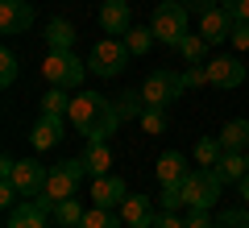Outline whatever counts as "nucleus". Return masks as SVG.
<instances>
[{
    "label": "nucleus",
    "instance_id": "nucleus-3",
    "mask_svg": "<svg viewBox=\"0 0 249 228\" xmlns=\"http://www.w3.org/2000/svg\"><path fill=\"white\" fill-rule=\"evenodd\" d=\"M187 17H191V9H187L183 0H162L158 9H154L150 29H154V37H158V42L178 46V42L187 37Z\"/></svg>",
    "mask_w": 249,
    "mask_h": 228
},
{
    "label": "nucleus",
    "instance_id": "nucleus-29",
    "mask_svg": "<svg viewBox=\"0 0 249 228\" xmlns=\"http://www.w3.org/2000/svg\"><path fill=\"white\" fill-rule=\"evenodd\" d=\"M17 75H21L17 54H13V50H0V83H4V88H13V83H17Z\"/></svg>",
    "mask_w": 249,
    "mask_h": 228
},
{
    "label": "nucleus",
    "instance_id": "nucleus-7",
    "mask_svg": "<svg viewBox=\"0 0 249 228\" xmlns=\"http://www.w3.org/2000/svg\"><path fill=\"white\" fill-rule=\"evenodd\" d=\"M183 91H187V88H183V75H175V70H162V67L142 83V96H145V104H150V108H166V104H175Z\"/></svg>",
    "mask_w": 249,
    "mask_h": 228
},
{
    "label": "nucleus",
    "instance_id": "nucleus-4",
    "mask_svg": "<svg viewBox=\"0 0 249 228\" xmlns=\"http://www.w3.org/2000/svg\"><path fill=\"white\" fill-rule=\"evenodd\" d=\"M42 75H46V83H50V88H67V91H71V88H79V83H83L88 62H83L75 50H67V54H46Z\"/></svg>",
    "mask_w": 249,
    "mask_h": 228
},
{
    "label": "nucleus",
    "instance_id": "nucleus-34",
    "mask_svg": "<svg viewBox=\"0 0 249 228\" xmlns=\"http://www.w3.org/2000/svg\"><path fill=\"white\" fill-rule=\"evenodd\" d=\"M183 228H216V220L208 216L204 208H191V211H187V220H183Z\"/></svg>",
    "mask_w": 249,
    "mask_h": 228
},
{
    "label": "nucleus",
    "instance_id": "nucleus-26",
    "mask_svg": "<svg viewBox=\"0 0 249 228\" xmlns=\"http://www.w3.org/2000/svg\"><path fill=\"white\" fill-rule=\"evenodd\" d=\"M154 42H158V37H154V29H150V25H133L129 34H124V46H129V54H133V58L150 54V46H154Z\"/></svg>",
    "mask_w": 249,
    "mask_h": 228
},
{
    "label": "nucleus",
    "instance_id": "nucleus-21",
    "mask_svg": "<svg viewBox=\"0 0 249 228\" xmlns=\"http://www.w3.org/2000/svg\"><path fill=\"white\" fill-rule=\"evenodd\" d=\"M216 137H220V145H224V149H237V154H249V121H245V116L229 121L220 133H216Z\"/></svg>",
    "mask_w": 249,
    "mask_h": 228
},
{
    "label": "nucleus",
    "instance_id": "nucleus-38",
    "mask_svg": "<svg viewBox=\"0 0 249 228\" xmlns=\"http://www.w3.org/2000/svg\"><path fill=\"white\" fill-rule=\"evenodd\" d=\"M154 228H183V220H178L175 211H162V216H158V224H154Z\"/></svg>",
    "mask_w": 249,
    "mask_h": 228
},
{
    "label": "nucleus",
    "instance_id": "nucleus-19",
    "mask_svg": "<svg viewBox=\"0 0 249 228\" xmlns=\"http://www.w3.org/2000/svg\"><path fill=\"white\" fill-rule=\"evenodd\" d=\"M83 166H88L91 178H100V175L112 170V149H108V141H88V149H83Z\"/></svg>",
    "mask_w": 249,
    "mask_h": 228
},
{
    "label": "nucleus",
    "instance_id": "nucleus-6",
    "mask_svg": "<svg viewBox=\"0 0 249 228\" xmlns=\"http://www.w3.org/2000/svg\"><path fill=\"white\" fill-rule=\"evenodd\" d=\"M83 175H88L83 158H67V162H58V166H50V178H46V195H50V199H71V195L79 191Z\"/></svg>",
    "mask_w": 249,
    "mask_h": 228
},
{
    "label": "nucleus",
    "instance_id": "nucleus-18",
    "mask_svg": "<svg viewBox=\"0 0 249 228\" xmlns=\"http://www.w3.org/2000/svg\"><path fill=\"white\" fill-rule=\"evenodd\" d=\"M154 175H158L162 187H166V183H183V178L191 175V162H187L178 149H166V154L158 158V170H154Z\"/></svg>",
    "mask_w": 249,
    "mask_h": 228
},
{
    "label": "nucleus",
    "instance_id": "nucleus-17",
    "mask_svg": "<svg viewBox=\"0 0 249 228\" xmlns=\"http://www.w3.org/2000/svg\"><path fill=\"white\" fill-rule=\"evenodd\" d=\"M124 178H116V175H100L96 183H91V199L100 203V208H121L124 203Z\"/></svg>",
    "mask_w": 249,
    "mask_h": 228
},
{
    "label": "nucleus",
    "instance_id": "nucleus-28",
    "mask_svg": "<svg viewBox=\"0 0 249 228\" xmlns=\"http://www.w3.org/2000/svg\"><path fill=\"white\" fill-rule=\"evenodd\" d=\"M220 154H224L220 137H199V141H196V162H199V166H216Z\"/></svg>",
    "mask_w": 249,
    "mask_h": 228
},
{
    "label": "nucleus",
    "instance_id": "nucleus-30",
    "mask_svg": "<svg viewBox=\"0 0 249 228\" xmlns=\"http://www.w3.org/2000/svg\"><path fill=\"white\" fill-rule=\"evenodd\" d=\"M216 228H249V208H224L216 216Z\"/></svg>",
    "mask_w": 249,
    "mask_h": 228
},
{
    "label": "nucleus",
    "instance_id": "nucleus-23",
    "mask_svg": "<svg viewBox=\"0 0 249 228\" xmlns=\"http://www.w3.org/2000/svg\"><path fill=\"white\" fill-rule=\"evenodd\" d=\"M79 228H124V220H121V211L91 203V208L83 211V224H79Z\"/></svg>",
    "mask_w": 249,
    "mask_h": 228
},
{
    "label": "nucleus",
    "instance_id": "nucleus-35",
    "mask_svg": "<svg viewBox=\"0 0 249 228\" xmlns=\"http://www.w3.org/2000/svg\"><path fill=\"white\" fill-rule=\"evenodd\" d=\"M220 9L229 13L232 21H249V0H220Z\"/></svg>",
    "mask_w": 249,
    "mask_h": 228
},
{
    "label": "nucleus",
    "instance_id": "nucleus-8",
    "mask_svg": "<svg viewBox=\"0 0 249 228\" xmlns=\"http://www.w3.org/2000/svg\"><path fill=\"white\" fill-rule=\"evenodd\" d=\"M54 203L58 199H50V195H37V199H25V203H17V208H9V220H4V228H46V220L54 216Z\"/></svg>",
    "mask_w": 249,
    "mask_h": 228
},
{
    "label": "nucleus",
    "instance_id": "nucleus-32",
    "mask_svg": "<svg viewBox=\"0 0 249 228\" xmlns=\"http://www.w3.org/2000/svg\"><path fill=\"white\" fill-rule=\"evenodd\" d=\"M142 129L145 133H166V116H162V108H145V112H142Z\"/></svg>",
    "mask_w": 249,
    "mask_h": 228
},
{
    "label": "nucleus",
    "instance_id": "nucleus-5",
    "mask_svg": "<svg viewBox=\"0 0 249 228\" xmlns=\"http://www.w3.org/2000/svg\"><path fill=\"white\" fill-rule=\"evenodd\" d=\"M133 58L129 54V46H124V37H100L96 46H91V54H88V67L96 70L100 79H112V75H121L124 70V62Z\"/></svg>",
    "mask_w": 249,
    "mask_h": 228
},
{
    "label": "nucleus",
    "instance_id": "nucleus-11",
    "mask_svg": "<svg viewBox=\"0 0 249 228\" xmlns=\"http://www.w3.org/2000/svg\"><path fill=\"white\" fill-rule=\"evenodd\" d=\"M29 25H34V4L29 0H0V34L4 37L29 34Z\"/></svg>",
    "mask_w": 249,
    "mask_h": 228
},
{
    "label": "nucleus",
    "instance_id": "nucleus-10",
    "mask_svg": "<svg viewBox=\"0 0 249 228\" xmlns=\"http://www.w3.org/2000/svg\"><path fill=\"white\" fill-rule=\"evenodd\" d=\"M13 183H17V191L25 195V199H37V195L46 191V178H50V166L46 162H37V158H25V162H17L13 166Z\"/></svg>",
    "mask_w": 249,
    "mask_h": 228
},
{
    "label": "nucleus",
    "instance_id": "nucleus-24",
    "mask_svg": "<svg viewBox=\"0 0 249 228\" xmlns=\"http://www.w3.org/2000/svg\"><path fill=\"white\" fill-rule=\"evenodd\" d=\"M83 211H88V208H83L75 195L54 203V220H58V228H79V224H83Z\"/></svg>",
    "mask_w": 249,
    "mask_h": 228
},
{
    "label": "nucleus",
    "instance_id": "nucleus-1",
    "mask_svg": "<svg viewBox=\"0 0 249 228\" xmlns=\"http://www.w3.org/2000/svg\"><path fill=\"white\" fill-rule=\"evenodd\" d=\"M71 129L88 141H108L116 129H121V116H116V104L100 91H79L71 100Z\"/></svg>",
    "mask_w": 249,
    "mask_h": 228
},
{
    "label": "nucleus",
    "instance_id": "nucleus-25",
    "mask_svg": "<svg viewBox=\"0 0 249 228\" xmlns=\"http://www.w3.org/2000/svg\"><path fill=\"white\" fill-rule=\"evenodd\" d=\"M71 100L75 96H67V88H50L42 96V116H71Z\"/></svg>",
    "mask_w": 249,
    "mask_h": 228
},
{
    "label": "nucleus",
    "instance_id": "nucleus-22",
    "mask_svg": "<svg viewBox=\"0 0 249 228\" xmlns=\"http://www.w3.org/2000/svg\"><path fill=\"white\" fill-rule=\"evenodd\" d=\"M112 104H116V116H121V121H142V112L150 108V104H145V96H142V88H137V91L124 88Z\"/></svg>",
    "mask_w": 249,
    "mask_h": 228
},
{
    "label": "nucleus",
    "instance_id": "nucleus-39",
    "mask_svg": "<svg viewBox=\"0 0 249 228\" xmlns=\"http://www.w3.org/2000/svg\"><path fill=\"white\" fill-rule=\"evenodd\" d=\"M237 191H241V199H249V175H245V178L237 183Z\"/></svg>",
    "mask_w": 249,
    "mask_h": 228
},
{
    "label": "nucleus",
    "instance_id": "nucleus-2",
    "mask_svg": "<svg viewBox=\"0 0 249 228\" xmlns=\"http://www.w3.org/2000/svg\"><path fill=\"white\" fill-rule=\"evenodd\" d=\"M220 195H224V183H220V175H216L212 166H199V170H191V175L183 178V199H187V208L212 211L216 203H220Z\"/></svg>",
    "mask_w": 249,
    "mask_h": 228
},
{
    "label": "nucleus",
    "instance_id": "nucleus-9",
    "mask_svg": "<svg viewBox=\"0 0 249 228\" xmlns=\"http://www.w3.org/2000/svg\"><path fill=\"white\" fill-rule=\"evenodd\" d=\"M204 67H208V83H212V88H220V91L249 83V62H241L237 54H220V58L204 62Z\"/></svg>",
    "mask_w": 249,
    "mask_h": 228
},
{
    "label": "nucleus",
    "instance_id": "nucleus-31",
    "mask_svg": "<svg viewBox=\"0 0 249 228\" xmlns=\"http://www.w3.org/2000/svg\"><path fill=\"white\" fill-rule=\"evenodd\" d=\"M162 211H178V208H187V199H183V183H166L162 187Z\"/></svg>",
    "mask_w": 249,
    "mask_h": 228
},
{
    "label": "nucleus",
    "instance_id": "nucleus-20",
    "mask_svg": "<svg viewBox=\"0 0 249 228\" xmlns=\"http://www.w3.org/2000/svg\"><path fill=\"white\" fill-rule=\"evenodd\" d=\"M46 46H50V54H67L75 46V25L62 21V17H54L50 25H46Z\"/></svg>",
    "mask_w": 249,
    "mask_h": 228
},
{
    "label": "nucleus",
    "instance_id": "nucleus-12",
    "mask_svg": "<svg viewBox=\"0 0 249 228\" xmlns=\"http://www.w3.org/2000/svg\"><path fill=\"white\" fill-rule=\"evenodd\" d=\"M121 220H124V228H154V224H158L154 199H150V195H124Z\"/></svg>",
    "mask_w": 249,
    "mask_h": 228
},
{
    "label": "nucleus",
    "instance_id": "nucleus-16",
    "mask_svg": "<svg viewBox=\"0 0 249 228\" xmlns=\"http://www.w3.org/2000/svg\"><path fill=\"white\" fill-rule=\"evenodd\" d=\"M216 175H220V183L224 187H237L241 178L249 175V154H237V149H224L220 154V162H216Z\"/></svg>",
    "mask_w": 249,
    "mask_h": 228
},
{
    "label": "nucleus",
    "instance_id": "nucleus-33",
    "mask_svg": "<svg viewBox=\"0 0 249 228\" xmlns=\"http://www.w3.org/2000/svg\"><path fill=\"white\" fill-rule=\"evenodd\" d=\"M204 83H208V67H187V70H183V88H187V91L204 88Z\"/></svg>",
    "mask_w": 249,
    "mask_h": 228
},
{
    "label": "nucleus",
    "instance_id": "nucleus-14",
    "mask_svg": "<svg viewBox=\"0 0 249 228\" xmlns=\"http://www.w3.org/2000/svg\"><path fill=\"white\" fill-rule=\"evenodd\" d=\"M199 34L208 37V46H220V42H229V34H232V17L216 4V9H208V13H199Z\"/></svg>",
    "mask_w": 249,
    "mask_h": 228
},
{
    "label": "nucleus",
    "instance_id": "nucleus-13",
    "mask_svg": "<svg viewBox=\"0 0 249 228\" xmlns=\"http://www.w3.org/2000/svg\"><path fill=\"white\" fill-rule=\"evenodd\" d=\"M100 25H104V34H129L133 29V9L124 4V0H104L100 4Z\"/></svg>",
    "mask_w": 249,
    "mask_h": 228
},
{
    "label": "nucleus",
    "instance_id": "nucleus-37",
    "mask_svg": "<svg viewBox=\"0 0 249 228\" xmlns=\"http://www.w3.org/2000/svg\"><path fill=\"white\" fill-rule=\"evenodd\" d=\"M183 4H187V9H191V13H196V17H199V13L216 9V4H220V0H183Z\"/></svg>",
    "mask_w": 249,
    "mask_h": 228
},
{
    "label": "nucleus",
    "instance_id": "nucleus-15",
    "mask_svg": "<svg viewBox=\"0 0 249 228\" xmlns=\"http://www.w3.org/2000/svg\"><path fill=\"white\" fill-rule=\"evenodd\" d=\"M67 116H37V124L29 129V141H34V149H54L58 145V137H67Z\"/></svg>",
    "mask_w": 249,
    "mask_h": 228
},
{
    "label": "nucleus",
    "instance_id": "nucleus-27",
    "mask_svg": "<svg viewBox=\"0 0 249 228\" xmlns=\"http://www.w3.org/2000/svg\"><path fill=\"white\" fill-rule=\"evenodd\" d=\"M175 50L183 54V58L191 62V67H199V62H204V54H208V37H204V34H187L183 42L175 46Z\"/></svg>",
    "mask_w": 249,
    "mask_h": 228
},
{
    "label": "nucleus",
    "instance_id": "nucleus-36",
    "mask_svg": "<svg viewBox=\"0 0 249 228\" xmlns=\"http://www.w3.org/2000/svg\"><path fill=\"white\" fill-rule=\"evenodd\" d=\"M229 42L237 46V50H249V21H232V34Z\"/></svg>",
    "mask_w": 249,
    "mask_h": 228
}]
</instances>
